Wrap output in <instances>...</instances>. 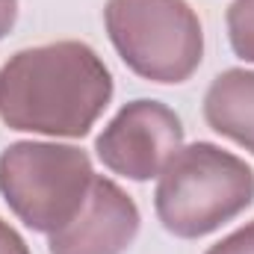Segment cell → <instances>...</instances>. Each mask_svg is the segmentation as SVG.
I'll list each match as a JSON object with an SVG mask.
<instances>
[{"label": "cell", "instance_id": "6da1fadb", "mask_svg": "<svg viewBox=\"0 0 254 254\" xmlns=\"http://www.w3.org/2000/svg\"><path fill=\"white\" fill-rule=\"evenodd\" d=\"M110 98L113 77L83 42L18 51L0 71V119L12 130L80 139Z\"/></svg>", "mask_w": 254, "mask_h": 254}, {"label": "cell", "instance_id": "7a4b0ae2", "mask_svg": "<svg viewBox=\"0 0 254 254\" xmlns=\"http://www.w3.org/2000/svg\"><path fill=\"white\" fill-rule=\"evenodd\" d=\"M157 178V216L181 240L213 234L254 201L252 166L210 142L181 148Z\"/></svg>", "mask_w": 254, "mask_h": 254}, {"label": "cell", "instance_id": "3957f363", "mask_svg": "<svg viewBox=\"0 0 254 254\" xmlns=\"http://www.w3.org/2000/svg\"><path fill=\"white\" fill-rule=\"evenodd\" d=\"M92 181V160L74 145L15 142L0 154V192L9 210L48 237L80 213Z\"/></svg>", "mask_w": 254, "mask_h": 254}, {"label": "cell", "instance_id": "277c9868", "mask_svg": "<svg viewBox=\"0 0 254 254\" xmlns=\"http://www.w3.org/2000/svg\"><path fill=\"white\" fill-rule=\"evenodd\" d=\"M110 42L125 65L154 83H184L201 65L204 33L187 0H107Z\"/></svg>", "mask_w": 254, "mask_h": 254}, {"label": "cell", "instance_id": "5b68a950", "mask_svg": "<svg viewBox=\"0 0 254 254\" xmlns=\"http://www.w3.org/2000/svg\"><path fill=\"white\" fill-rule=\"evenodd\" d=\"M184 145V125L160 101H130L95 142L98 160L130 181L157 178Z\"/></svg>", "mask_w": 254, "mask_h": 254}, {"label": "cell", "instance_id": "8992f818", "mask_svg": "<svg viewBox=\"0 0 254 254\" xmlns=\"http://www.w3.org/2000/svg\"><path fill=\"white\" fill-rule=\"evenodd\" d=\"M139 234V207L110 178L92 181L86 204L60 231L51 234V254H125Z\"/></svg>", "mask_w": 254, "mask_h": 254}, {"label": "cell", "instance_id": "52a82bcc", "mask_svg": "<svg viewBox=\"0 0 254 254\" xmlns=\"http://www.w3.org/2000/svg\"><path fill=\"white\" fill-rule=\"evenodd\" d=\"M204 119L216 133L254 154V71H222L204 95Z\"/></svg>", "mask_w": 254, "mask_h": 254}, {"label": "cell", "instance_id": "ba28073f", "mask_svg": "<svg viewBox=\"0 0 254 254\" xmlns=\"http://www.w3.org/2000/svg\"><path fill=\"white\" fill-rule=\"evenodd\" d=\"M228 39L237 57L254 63V0H234L228 9Z\"/></svg>", "mask_w": 254, "mask_h": 254}, {"label": "cell", "instance_id": "9c48e42d", "mask_svg": "<svg viewBox=\"0 0 254 254\" xmlns=\"http://www.w3.org/2000/svg\"><path fill=\"white\" fill-rule=\"evenodd\" d=\"M204 254H254V222H249L246 228L234 231L231 237H225L222 243L210 246Z\"/></svg>", "mask_w": 254, "mask_h": 254}, {"label": "cell", "instance_id": "30bf717a", "mask_svg": "<svg viewBox=\"0 0 254 254\" xmlns=\"http://www.w3.org/2000/svg\"><path fill=\"white\" fill-rule=\"evenodd\" d=\"M0 254H30L27 243L18 237V231L9 228L3 219H0Z\"/></svg>", "mask_w": 254, "mask_h": 254}, {"label": "cell", "instance_id": "8fae6325", "mask_svg": "<svg viewBox=\"0 0 254 254\" xmlns=\"http://www.w3.org/2000/svg\"><path fill=\"white\" fill-rule=\"evenodd\" d=\"M18 18V0H0V39L15 27Z\"/></svg>", "mask_w": 254, "mask_h": 254}]
</instances>
